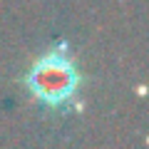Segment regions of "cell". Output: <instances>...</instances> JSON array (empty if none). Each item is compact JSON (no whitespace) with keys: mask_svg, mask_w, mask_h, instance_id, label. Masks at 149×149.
Masks as SVG:
<instances>
[{"mask_svg":"<svg viewBox=\"0 0 149 149\" xmlns=\"http://www.w3.org/2000/svg\"><path fill=\"white\" fill-rule=\"evenodd\" d=\"M25 87L40 104L50 109L70 107L80 92V70L67 42L47 47L25 72Z\"/></svg>","mask_w":149,"mask_h":149,"instance_id":"6da1fadb","label":"cell"}]
</instances>
